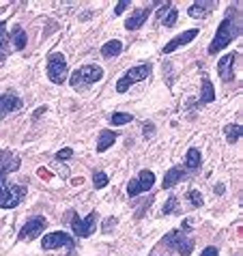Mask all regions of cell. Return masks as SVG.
<instances>
[{
  "label": "cell",
  "instance_id": "obj_4",
  "mask_svg": "<svg viewBox=\"0 0 243 256\" xmlns=\"http://www.w3.org/2000/svg\"><path fill=\"white\" fill-rule=\"evenodd\" d=\"M153 74V67L148 65V62H142V65H136L132 67L130 71H127L125 76H120L118 78V82H116V90L118 93H127V90L132 88V84H138L142 80H146L148 76Z\"/></svg>",
  "mask_w": 243,
  "mask_h": 256
},
{
  "label": "cell",
  "instance_id": "obj_19",
  "mask_svg": "<svg viewBox=\"0 0 243 256\" xmlns=\"http://www.w3.org/2000/svg\"><path fill=\"white\" fill-rule=\"evenodd\" d=\"M211 102H216V88H213L209 78H204L202 80V90H200V97H198V106H206Z\"/></svg>",
  "mask_w": 243,
  "mask_h": 256
},
{
  "label": "cell",
  "instance_id": "obj_1",
  "mask_svg": "<svg viewBox=\"0 0 243 256\" xmlns=\"http://www.w3.org/2000/svg\"><path fill=\"white\" fill-rule=\"evenodd\" d=\"M241 34V13L237 11V6H230L224 18V22L218 26V32L213 37L211 46H209V54H218L224 48L230 46V41H234Z\"/></svg>",
  "mask_w": 243,
  "mask_h": 256
},
{
  "label": "cell",
  "instance_id": "obj_14",
  "mask_svg": "<svg viewBox=\"0 0 243 256\" xmlns=\"http://www.w3.org/2000/svg\"><path fill=\"white\" fill-rule=\"evenodd\" d=\"M20 164H22L20 155L11 153V151H0V174L16 172V170H20Z\"/></svg>",
  "mask_w": 243,
  "mask_h": 256
},
{
  "label": "cell",
  "instance_id": "obj_12",
  "mask_svg": "<svg viewBox=\"0 0 243 256\" xmlns=\"http://www.w3.org/2000/svg\"><path fill=\"white\" fill-rule=\"evenodd\" d=\"M198 28H190V30H185V32H181V34H176V37L172 39V41H168L166 46H164V50L162 52L164 54H172L176 48H181V46H188L190 41H194L196 37H198Z\"/></svg>",
  "mask_w": 243,
  "mask_h": 256
},
{
  "label": "cell",
  "instance_id": "obj_35",
  "mask_svg": "<svg viewBox=\"0 0 243 256\" xmlns=\"http://www.w3.org/2000/svg\"><path fill=\"white\" fill-rule=\"evenodd\" d=\"M224 192H226V188L222 186V183H218V186H216V194H224Z\"/></svg>",
  "mask_w": 243,
  "mask_h": 256
},
{
  "label": "cell",
  "instance_id": "obj_17",
  "mask_svg": "<svg viewBox=\"0 0 243 256\" xmlns=\"http://www.w3.org/2000/svg\"><path fill=\"white\" fill-rule=\"evenodd\" d=\"M151 11H153V4H146L144 9L136 11L132 18L125 20V28H127V30H136V28H140L142 24L146 22V18H148V13H151Z\"/></svg>",
  "mask_w": 243,
  "mask_h": 256
},
{
  "label": "cell",
  "instance_id": "obj_15",
  "mask_svg": "<svg viewBox=\"0 0 243 256\" xmlns=\"http://www.w3.org/2000/svg\"><path fill=\"white\" fill-rule=\"evenodd\" d=\"M188 174H190V170H185L181 166H174V168H170L166 176H164V190H170V188H174L176 183H181L188 179Z\"/></svg>",
  "mask_w": 243,
  "mask_h": 256
},
{
  "label": "cell",
  "instance_id": "obj_11",
  "mask_svg": "<svg viewBox=\"0 0 243 256\" xmlns=\"http://www.w3.org/2000/svg\"><path fill=\"white\" fill-rule=\"evenodd\" d=\"M234 60H237V52H230V54L222 56L220 62H218V74L224 82L234 80Z\"/></svg>",
  "mask_w": 243,
  "mask_h": 256
},
{
  "label": "cell",
  "instance_id": "obj_24",
  "mask_svg": "<svg viewBox=\"0 0 243 256\" xmlns=\"http://www.w3.org/2000/svg\"><path fill=\"white\" fill-rule=\"evenodd\" d=\"M241 134H243L241 125L230 123V125H226V127H224V136H226V140L230 142V144H234V142H237V140L241 138Z\"/></svg>",
  "mask_w": 243,
  "mask_h": 256
},
{
  "label": "cell",
  "instance_id": "obj_18",
  "mask_svg": "<svg viewBox=\"0 0 243 256\" xmlns=\"http://www.w3.org/2000/svg\"><path fill=\"white\" fill-rule=\"evenodd\" d=\"M9 41L13 44V48L16 50H24L28 46V37H26V32H24V28L22 26H13V30L9 32Z\"/></svg>",
  "mask_w": 243,
  "mask_h": 256
},
{
  "label": "cell",
  "instance_id": "obj_32",
  "mask_svg": "<svg viewBox=\"0 0 243 256\" xmlns=\"http://www.w3.org/2000/svg\"><path fill=\"white\" fill-rule=\"evenodd\" d=\"M127 6H130V2H118L116 6H114V13H116V16H120V13H123Z\"/></svg>",
  "mask_w": 243,
  "mask_h": 256
},
{
  "label": "cell",
  "instance_id": "obj_21",
  "mask_svg": "<svg viewBox=\"0 0 243 256\" xmlns=\"http://www.w3.org/2000/svg\"><path fill=\"white\" fill-rule=\"evenodd\" d=\"M9 32H6V22L2 20V22H0V62H2L4 58H6V54L11 52L9 50Z\"/></svg>",
  "mask_w": 243,
  "mask_h": 256
},
{
  "label": "cell",
  "instance_id": "obj_20",
  "mask_svg": "<svg viewBox=\"0 0 243 256\" xmlns=\"http://www.w3.org/2000/svg\"><path fill=\"white\" fill-rule=\"evenodd\" d=\"M116 134L110 132V130H104L102 134H99V140H97V153H104V151H108V148L116 142Z\"/></svg>",
  "mask_w": 243,
  "mask_h": 256
},
{
  "label": "cell",
  "instance_id": "obj_27",
  "mask_svg": "<svg viewBox=\"0 0 243 256\" xmlns=\"http://www.w3.org/2000/svg\"><path fill=\"white\" fill-rule=\"evenodd\" d=\"M176 16H178V13H176V9H174L172 4H170V9L166 11V16L162 18V24L166 26V28H172V26L176 24Z\"/></svg>",
  "mask_w": 243,
  "mask_h": 256
},
{
  "label": "cell",
  "instance_id": "obj_9",
  "mask_svg": "<svg viewBox=\"0 0 243 256\" xmlns=\"http://www.w3.org/2000/svg\"><path fill=\"white\" fill-rule=\"evenodd\" d=\"M41 248L44 250H58V248H74V239L69 237L67 232L56 230V232H48L44 239H41Z\"/></svg>",
  "mask_w": 243,
  "mask_h": 256
},
{
  "label": "cell",
  "instance_id": "obj_10",
  "mask_svg": "<svg viewBox=\"0 0 243 256\" xmlns=\"http://www.w3.org/2000/svg\"><path fill=\"white\" fill-rule=\"evenodd\" d=\"M46 218L44 216H34V218H30L28 222L22 226V230L18 232V239L20 241H28V239H34V237H39L41 232H44V228H46Z\"/></svg>",
  "mask_w": 243,
  "mask_h": 256
},
{
  "label": "cell",
  "instance_id": "obj_5",
  "mask_svg": "<svg viewBox=\"0 0 243 256\" xmlns=\"http://www.w3.org/2000/svg\"><path fill=\"white\" fill-rule=\"evenodd\" d=\"M48 78L52 80V84H65L69 78V67L67 60L60 52H54L48 56Z\"/></svg>",
  "mask_w": 243,
  "mask_h": 256
},
{
  "label": "cell",
  "instance_id": "obj_25",
  "mask_svg": "<svg viewBox=\"0 0 243 256\" xmlns=\"http://www.w3.org/2000/svg\"><path fill=\"white\" fill-rule=\"evenodd\" d=\"M134 116L130 114V112H114V114L110 116V123L112 125H127V123H132Z\"/></svg>",
  "mask_w": 243,
  "mask_h": 256
},
{
  "label": "cell",
  "instance_id": "obj_30",
  "mask_svg": "<svg viewBox=\"0 0 243 256\" xmlns=\"http://www.w3.org/2000/svg\"><path fill=\"white\" fill-rule=\"evenodd\" d=\"M71 155H74V148H69V146H65V148H60L58 153H56V160H60V162H65V160H69Z\"/></svg>",
  "mask_w": 243,
  "mask_h": 256
},
{
  "label": "cell",
  "instance_id": "obj_8",
  "mask_svg": "<svg viewBox=\"0 0 243 256\" xmlns=\"http://www.w3.org/2000/svg\"><path fill=\"white\" fill-rule=\"evenodd\" d=\"M166 244L172 248V250H176L181 256H190L192 252H194V239L185 237V234L181 230H172L166 234Z\"/></svg>",
  "mask_w": 243,
  "mask_h": 256
},
{
  "label": "cell",
  "instance_id": "obj_13",
  "mask_svg": "<svg viewBox=\"0 0 243 256\" xmlns=\"http://www.w3.org/2000/svg\"><path fill=\"white\" fill-rule=\"evenodd\" d=\"M22 106H24V102L18 95H13V93L0 95V120H2L6 114H11V112L22 110Z\"/></svg>",
  "mask_w": 243,
  "mask_h": 256
},
{
  "label": "cell",
  "instance_id": "obj_7",
  "mask_svg": "<svg viewBox=\"0 0 243 256\" xmlns=\"http://www.w3.org/2000/svg\"><path fill=\"white\" fill-rule=\"evenodd\" d=\"M155 186V172L151 170H142L138 174V179H132L127 183V196H138V194H144Z\"/></svg>",
  "mask_w": 243,
  "mask_h": 256
},
{
  "label": "cell",
  "instance_id": "obj_31",
  "mask_svg": "<svg viewBox=\"0 0 243 256\" xmlns=\"http://www.w3.org/2000/svg\"><path fill=\"white\" fill-rule=\"evenodd\" d=\"M220 254V250L218 248H213V246H209V248H204L202 250V256H218Z\"/></svg>",
  "mask_w": 243,
  "mask_h": 256
},
{
  "label": "cell",
  "instance_id": "obj_16",
  "mask_svg": "<svg viewBox=\"0 0 243 256\" xmlns=\"http://www.w3.org/2000/svg\"><path fill=\"white\" fill-rule=\"evenodd\" d=\"M216 6H218V2H206V0H198V2H192V4H190L188 13H190V18H194V20H202V18L209 16V13L216 9Z\"/></svg>",
  "mask_w": 243,
  "mask_h": 256
},
{
  "label": "cell",
  "instance_id": "obj_23",
  "mask_svg": "<svg viewBox=\"0 0 243 256\" xmlns=\"http://www.w3.org/2000/svg\"><path fill=\"white\" fill-rule=\"evenodd\" d=\"M120 52H123V44H120L118 39H112L108 44H104V48H102V56H106V58H114V56H118Z\"/></svg>",
  "mask_w": 243,
  "mask_h": 256
},
{
  "label": "cell",
  "instance_id": "obj_29",
  "mask_svg": "<svg viewBox=\"0 0 243 256\" xmlns=\"http://www.w3.org/2000/svg\"><path fill=\"white\" fill-rule=\"evenodd\" d=\"M92 186H95L97 190L106 188V186H108V174H106V172H99V170H97V172H92Z\"/></svg>",
  "mask_w": 243,
  "mask_h": 256
},
{
  "label": "cell",
  "instance_id": "obj_33",
  "mask_svg": "<svg viewBox=\"0 0 243 256\" xmlns=\"http://www.w3.org/2000/svg\"><path fill=\"white\" fill-rule=\"evenodd\" d=\"M151 134H153V125H146L144 127V138H151Z\"/></svg>",
  "mask_w": 243,
  "mask_h": 256
},
{
  "label": "cell",
  "instance_id": "obj_26",
  "mask_svg": "<svg viewBox=\"0 0 243 256\" xmlns=\"http://www.w3.org/2000/svg\"><path fill=\"white\" fill-rule=\"evenodd\" d=\"M178 211H181V207H178L176 196H170L168 200H166V204H164L162 213H164V216H170V213H178Z\"/></svg>",
  "mask_w": 243,
  "mask_h": 256
},
{
  "label": "cell",
  "instance_id": "obj_6",
  "mask_svg": "<svg viewBox=\"0 0 243 256\" xmlns=\"http://www.w3.org/2000/svg\"><path fill=\"white\" fill-rule=\"evenodd\" d=\"M69 218H71V230H74L76 237H90L95 232V222H97V213L90 211L86 218H80L78 213L71 209L69 211Z\"/></svg>",
  "mask_w": 243,
  "mask_h": 256
},
{
  "label": "cell",
  "instance_id": "obj_36",
  "mask_svg": "<svg viewBox=\"0 0 243 256\" xmlns=\"http://www.w3.org/2000/svg\"><path fill=\"white\" fill-rule=\"evenodd\" d=\"M44 112H46V108H39V110H37V112H34V114H32V118H37L39 114H44Z\"/></svg>",
  "mask_w": 243,
  "mask_h": 256
},
{
  "label": "cell",
  "instance_id": "obj_22",
  "mask_svg": "<svg viewBox=\"0 0 243 256\" xmlns=\"http://www.w3.org/2000/svg\"><path fill=\"white\" fill-rule=\"evenodd\" d=\"M185 166H188V170H198L202 166V153L198 148H190L188 155H185Z\"/></svg>",
  "mask_w": 243,
  "mask_h": 256
},
{
  "label": "cell",
  "instance_id": "obj_2",
  "mask_svg": "<svg viewBox=\"0 0 243 256\" xmlns=\"http://www.w3.org/2000/svg\"><path fill=\"white\" fill-rule=\"evenodd\" d=\"M24 188L16 186L6 179V174H0V209H13L22 202Z\"/></svg>",
  "mask_w": 243,
  "mask_h": 256
},
{
  "label": "cell",
  "instance_id": "obj_34",
  "mask_svg": "<svg viewBox=\"0 0 243 256\" xmlns=\"http://www.w3.org/2000/svg\"><path fill=\"white\" fill-rule=\"evenodd\" d=\"M181 226H183V230L192 228V220H190V218H188V220H183V224H181Z\"/></svg>",
  "mask_w": 243,
  "mask_h": 256
},
{
  "label": "cell",
  "instance_id": "obj_3",
  "mask_svg": "<svg viewBox=\"0 0 243 256\" xmlns=\"http://www.w3.org/2000/svg\"><path fill=\"white\" fill-rule=\"evenodd\" d=\"M102 78H104V69L99 65H82L69 76V84L74 88H82V86H90V84L99 82Z\"/></svg>",
  "mask_w": 243,
  "mask_h": 256
},
{
  "label": "cell",
  "instance_id": "obj_28",
  "mask_svg": "<svg viewBox=\"0 0 243 256\" xmlns=\"http://www.w3.org/2000/svg\"><path fill=\"white\" fill-rule=\"evenodd\" d=\"M185 196H188V200H190V204H192V207H202V194H200V192L198 190H188V194H185Z\"/></svg>",
  "mask_w": 243,
  "mask_h": 256
}]
</instances>
